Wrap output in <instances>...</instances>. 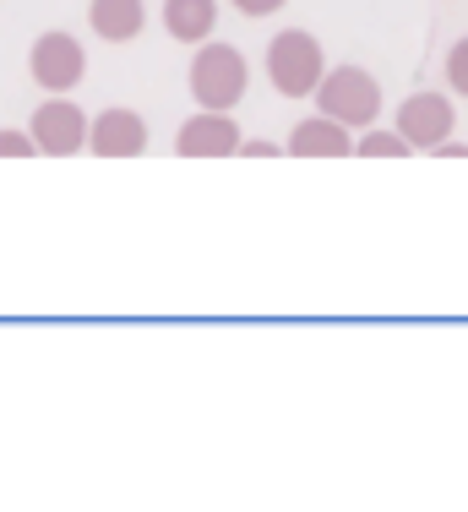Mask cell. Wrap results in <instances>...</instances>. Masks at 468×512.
I'll return each instance as SVG.
<instances>
[{"mask_svg":"<svg viewBox=\"0 0 468 512\" xmlns=\"http://www.w3.org/2000/svg\"><path fill=\"white\" fill-rule=\"evenodd\" d=\"M88 120L93 115H82L77 99H44L22 131L33 137V153H44V158H77V153H88Z\"/></svg>","mask_w":468,"mask_h":512,"instance_id":"5","label":"cell"},{"mask_svg":"<svg viewBox=\"0 0 468 512\" xmlns=\"http://www.w3.org/2000/svg\"><path fill=\"white\" fill-rule=\"evenodd\" d=\"M218 28V0H164V33L180 44H207Z\"/></svg>","mask_w":468,"mask_h":512,"instance_id":"11","label":"cell"},{"mask_svg":"<svg viewBox=\"0 0 468 512\" xmlns=\"http://www.w3.org/2000/svg\"><path fill=\"white\" fill-rule=\"evenodd\" d=\"M0 158H33V137L22 126H6L0 131Z\"/></svg>","mask_w":468,"mask_h":512,"instance_id":"14","label":"cell"},{"mask_svg":"<svg viewBox=\"0 0 468 512\" xmlns=\"http://www.w3.org/2000/svg\"><path fill=\"white\" fill-rule=\"evenodd\" d=\"M28 71H33V82H39L49 99H66V93L82 88V77H88V50H82L77 33L49 28V33H39V39H33Z\"/></svg>","mask_w":468,"mask_h":512,"instance_id":"4","label":"cell"},{"mask_svg":"<svg viewBox=\"0 0 468 512\" xmlns=\"http://www.w3.org/2000/svg\"><path fill=\"white\" fill-rule=\"evenodd\" d=\"M322 77H327V50L316 33H305V28L273 33V44H267V82L283 99H311Z\"/></svg>","mask_w":468,"mask_h":512,"instance_id":"3","label":"cell"},{"mask_svg":"<svg viewBox=\"0 0 468 512\" xmlns=\"http://www.w3.org/2000/svg\"><path fill=\"white\" fill-rule=\"evenodd\" d=\"M447 82H452V93H458V99H468V33L447 50Z\"/></svg>","mask_w":468,"mask_h":512,"instance_id":"13","label":"cell"},{"mask_svg":"<svg viewBox=\"0 0 468 512\" xmlns=\"http://www.w3.org/2000/svg\"><path fill=\"white\" fill-rule=\"evenodd\" d=\"M354 153H360V158H409L414 148H409V142H403L392 126H371V131H360Z\"/></svg>","mask_w":468,"mask_h":512,"instance_id":"12","label":"cell"},{"mask_svg":"<svg viewBox=\"0 0 468 512\" xmlns=\"http://www.w3.org/2000/svg\"><path fill=\"white\" fill-rule=\"evenodd\" d=\"M240 153H245V158H273V153H278V142H267V137H251V142H240Z\"/></svg>","mask_w":468,"mask_h":512,"instance_id":"16","label":"cell"},{"mask_svg":"<svg viewBox=\"0 0 468 512\" xmlns=\"http://www.w3.org/2000/svg\"><path fill=\"white\" fill-rule=\"evenodd\" d=\"M283 153H289V158H349L354 142H349V131L332 126L327 115H311V120H300V126L289 131Z\"/></svg>","mask_w":468,"mask_h":512,"instance_id":"10","label":"cell"},{"mask_svg":"<svg viewBox=\"0 0 468 512\" xmlns=\"http://www.w3.org/2000/svg\"><path fill=\"white\" fill-rule=\"evenodd\" d=\"M88 153L93 158H142L147 153V120L126 104H109L88 120Z\"/></svg>","mask_w":468,"mask_h":512,"instance_id":"7","label":"cell"},{"mask_svg":"<svg viewBox=\"0 0 468 512\" xmlns=\"http://www.w3.org/2000/svg\"><path fill=\"white\" fill-rule=\"evenodd\" d=\"M452 126H458V109H452L447 93H430V88L409 93V99L398 104V115H392V131H398L414 153H436L441 142L452 137Z\"/></svg>","mask_w":468,"mask_h":512,"instance_id":"6","label":"cell"},{"mask_svg":"<svg viewBox=\"0 0 468 512\" xmlns=\"http://www.w3.org/2000/svg\"><path fill=\"white\" fill-rule=\"evenodd\" d=\"M311 99L322 104L316 115H327L343 131H371L381 120V82L365 66H327V77L316 82Z\"/></svg>","mask_w":468,"mask_h":512,"instance_id":"2","label":"cell"},{"mask_svg":"<svg viewBox=\"0 0 468 512\" xmlns=\"http://www.w3.org/2000/svg\"><path fill=\"white\" fill-rule=\"evenodd\" d=\"M240 120L234 115H213V109H196L186 126L175 131V153L180 158H234L240 153Z\"/></svg>","mask_w":468,"mask_h":512,"instance_id":"8","label":"cell"},{"mask_svg":"<svg viewBox=\"0 0 468 512\" xmlns=\"http://www.w3.org/2000/svg\"><path fill=\"white\" fill-rule=\"evenodd\" d=\"M289 0H234V11L240 17H273V11H283Z\"/></svg>","mask_w":468,"mask_h":512,"instance_id":"15","label":"cell"},{"mask_svg":"<svg viewBox=\"0 0 468 512\" xmlns=\"http://www.w3.org/2000/svg\"><path fill=\"white\" fill-rule=\"evenodd\" d=\"M186 82H191V99H196V109H213V115H229V109L245 99V88H251V66H245V55L234 50V44L207 39V44H196Z\"/></svg>","mask_w":468,"mask_h":512,"instance_id":"1","label":"cell"},{"mask_svg":"<svg viewBox=\"0 0 468 512\" xmlns=\"http://www.w3.org/2000/svg\"><path fill=\"white\" fill-rule=\"evenodd\" d=\"M430 158H468V142H458V137H447V142H441L436 153H430Z\"/></svg>","mask_w":468,"mask_h":512,"instance_id":"17","label":"cell"},{"mask_svg":"<svg viewBox=\"0 0 468 512\" xmlns=\"http://www.w3.org/2000/svg\"><path fill=\"white\" fill-rule=\"evenodd\" d=\"M88 28L104 44H131L147 28V6L142 0H88Z\"/></svg>","mask_w":468,"mask_h":512,"instance_id":"9","label":"cell"}]
</instances>
